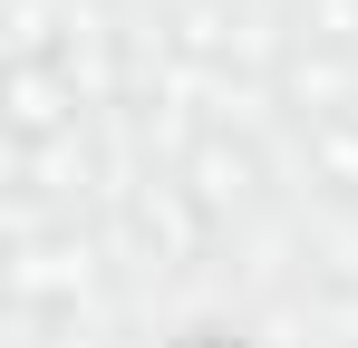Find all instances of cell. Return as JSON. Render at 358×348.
I'll use <instances>...</instances> for the list:
<instances>
[{"label": "cell", "instance_id": "6da1fadb", "mask_svg": "<svg viewBox=\"0 0 358 348\" xmlns=\"http://www.w3.org/2000/svg\"><path fill=\"white\" fill-rule=\"evenodd\" d=\"M310 145H320L329 184H339V194H358V116H349V107H339V116H320V136H310Z\"/></svg>", "mask_w": 358, "mask_h": 348}, {"label": "cell", "instance_id": "3957f363", "mask_svg": "<svg viewBox=\"0 0 358 348\" xmlns=\"http://www.w3.org/2000/svg\"><path fill=\"white\" fill-rule=\"evenodd\" d=\"M184 348H242V339H233V329H194Z\"/></svg>", "mask_w": 358, "mask_h": 348}, {"label": "cell", "instance_id": "7a4b0ae2", "mask_svg": "<svg viewBox=\"0 0 358 348\" xmlns=\"http://www.w3.org/2000/svg\"><path fill=\"white\" fill-rule=\"evenodd\" d=\"M194 174H203V184H194L203 203H223V194H252V155H242V145H203V155H194Z\"/></svg>", "mask_w": 358, "mask_h": 348}]
</instances>
